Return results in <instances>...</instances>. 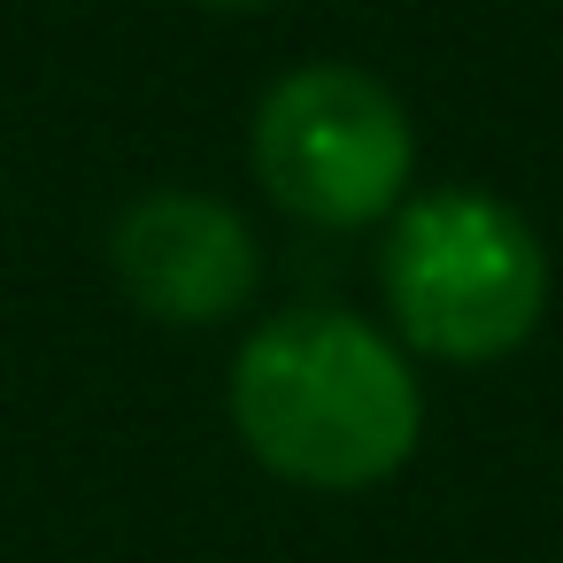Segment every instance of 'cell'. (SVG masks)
I'll use <instances>...</instances> for the list:
<instances>
[{
    "mask_svg": "<svg viewBox=\"0 0 563 563\" xmlns=\"http://www.w3.org/2000/svg\"><path fill=\"white\" fill-rule=\"evenodd\" d=\"M240 448L301 494H371L424 440V386L401 340L355 309H286L247 332L224 386Z\"/></svg>",
    "mask_w": 563,
    "mask_h": 563,
    "instance_id": "obj_1",
    "label": "cell"
},
{
    "mask_svg": "<svg viewBox=\"0 0 563 563\" xmlns=\"http://www.w3.org/2000/svg\"><path fill=\"white\" fill-rule=\"evenodd\" d=\"M378 294L409 355L478 371L517 355L548 317V247L525 209L440 186L409 201L378 247Z\"/></svg>",
    "mask_w": 563,
    "mask_h": 563,
    "instance_id": "obj_2",
    "label": "cell"
},
{
    "mask_svg": "<svg viewBox=\"0 0 563 563\" xmlns=\"http://www.w3.org/2000/svg\"><path fill=\"white\" fill-rule=\"evenodd\" d=\"M255 178L263 194L317 232H363L401 209L417 170V132L394 86L347 63H309L278 78L255 109Z\"/></svg>",
    "mask_w": 563,
    "mask_h": 563,
    "instance_id": "obj_3",
    "label": "cell"
},
{
    "mask_svg": "<svg viewBox=\"0 0 563 563\" xmlns=\"http://www.w3.org/2000/svg\"><path fill=\"white\" fill-rule=\"evenodd\" d=\"M109 271L155 324H224L247 309L263 255L240 209L217 194H147L109 232Z\"/></svg>",
    "mask_w": 563,
    "mask_h": 563,
    "instance_id": "obj_4",
    "label": "cell"
},
{
    "mask_svg": "<svg viewBox=\"0 0 563 563\" xmlns=\"http://www.w3.org/2000/svg\"><path fill=\"white\" fill-rule=\"evenodd\" d=\"M201 9H224V16H247V9H271V0H201Z\"/></svg>",
    "mask_w": 563,
    "mask_h": 563,
    "instance_id": "obj_5",
    "label": "cell"
}]
</instances>
